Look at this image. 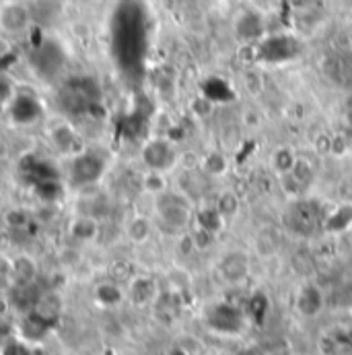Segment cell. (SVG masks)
Here are the masks:
<instances>
[{
  "label": "cell",
  "instance_id": "2",
  "mask_svg": "<svg viewBox=\"0 0 352 355\" xmlns=\"http://www.w3.org/2000/svg\"><path fill=\"white\" fill-rule=\"evenodd\" d=\"M31 25V10L23 2L0 4V31L6 35H21Z\"/></svg>",
  "mask_w": 352,
  "mask_h": 355
},
{
  "label": "cell",
  "instance_id": "19",
  "mask_svg": "<svg viewBox=\"0 0 352 355\" xmlns=\"http://www.w3.org/2000/svg\"><path fill=\"white\" fill-rule=\"evenodd\" d=\"M52 141L56 143V147H58L60 151H68V149H73V145L77 143V137H75V132H73L68 126H58V128H54V132H52Z\"/></svg>",
  "mask_w": 352,
  "mask_h": 355
},
{
  "label": "cell",
  "instance_id": "22",
  "mask_svg": "<svg viewBox=\"0 0 352 355\" xmlns=\"http://www.w3.org/2000/svg\"><path fill=\"white\" fill-rule=\"evenodd\" d=\"M4 221H6V225H8L10 230H23V227L29 223V215H27L23 209H12V211L6 213Z\"/></svg>",
  "mask_w": 352,
  "mask_h": 355
},
{
  "label": "cell",
  "instance_id": "10",
  "mask_svg": "<svg viewBox=\"0 0 352 355\" xmlns=\"http://www.w3.org/2000/svg\"><path fill=\"white\" fill-rule=\"evenodd\" d=\"M151 234H153V223L145 215L132 217L128 221V225H126V236H128V240L132 244H145V242H149Z\"/></svg>",
  "mask_w": 352,
  "mask_h": 355
},
{
  "label": "cell",
  "instance_id": "17",
  "mask_svg": "<svg viewBox=\"0 0 352 355\" xmlns=\"http://www.w3.org/2000/svg\"><path fill=\"white\" fill-rule=\"evenodd\" d=\"M37 114V105L31 97H17L12 105V118L19 122H29Z\"/></svg>",
  "mask_w": 352,
  "mask_h": 355
},
{
  "label": "cell",
  "instance_id": "27",
  "mask_svg": "<svg viewBox=\"0 0 352 355\" xmlns=\"http://www.w3.org/2000/svg\"><path fill=\"white\" fill-rule=\"evenodd\" d=\"M351 316H352V308H351Z\"/></svg>",
  "mask_w": 352,
  "mask_h": 355
},
{
  "label": "cell",
  "instance_id": "1",
  "mask_svg": "<svg viewBox=\"0 0 352 355\" xmlns=\"http://www.w3.org/2000/svg\"><path fill=\"white\" fill-rule=\"evenodd\" d=\"M155 209L163 227L172 230L174 234H183L192 221V198L183 192L165 190L163 194L155 196Z\"/></svg>",
  "mask_w": 352,
  "mask_h": 355
},
{
  "label": "cell",
  "instance_id": "14",
  "mask_svg": "<svg viewBox=\"0 0 352 355\" xmlns=\"http://www.w3.org/2000/svg\"><path fill=\"white\" fill-rule=\"evenodd\" d=\"M155 295V283L147 277H136L130 283V300L138 306L151 302V297Z\"/></svg>",
  "mask_w": 352,
  "mask_h": 355
},
{
  "label": "cell",
  "instance_id": "25",
  "mask_svg": "<svg viewBox=\"0 0 352 355\" xmlns=\"http://www.w3.org/2000/svg\"><path fill=\"white\" fill-rule=\"evenodd\" d=\"M8 300H4V297H0V316L4 314V312H8Z\"/></svg>",
  "mask_w": 352,
  "mask_h": 355
},
{
  "label": "cell",
  "instance_id": "4",
  "mask_svg": "<svg viewBox=\"0 0 352 355\" xmlns=\"http://www.w3.org/2000/svg\"><path fill=\"white\" fill-rule=\"evenodd\" d=\"M71 174H73L75 184H81V186L93 184L103 174V162L97 155H93V153H85V155L77 157V162L73 164V172Z\"/></svg>",
  "mask_w": 352,
  "mask_h": 355
},
{
  "label": "cell",
  "instance_id": "12",
  "mask_svg": "<svg viewBox=\"0 0 352 355\" xmlns=\"http://www.w3.org/2000/svg\"><path fill=\"white\" fill-rule=\"evenodd\" d=\"M71 234H73L77 240L87 242V240L97 238V234H99V223H97V219L91 217V215H81V217H77L75 223L71 225Z\"/></svg>",
  "mask_w": 352,
  "mask_h": 355
},
{
  "label": "cell",
  "instance_id": "23",
  "mask_svg": "<svg viewBox=\"0 0 352 355\" xmlns=\"http://www.w3.org/2000/svg\"><path fill=\"white\" fill-rule=\"evenodd\" d=\"M31 354V347H25L23 343L19 341H6L0 349V355H29Z\"/></svg>",
  "mask_w": 352,
  "mask_h": 355
},
{
  "label": "cell",
  "instance_id": "15",
  "mask_svg": "<svg viewBox=\"0 0 352 355\" xmlns=\"http://www.w3.org/2000/svg\"><path fill=\"white\" fill-rule=\"evenodd\" d=\"M95 300L101 306H118L124 300V293L113 281H105L95 287Z\"/></svg>",
  "mask_w": 352,
  "mask_h": 355
},
{
  "label": "cell",
  "instance_id": "6",
  "mask_svg": "<svg viewBox=\"0 0 352 355\" xmlns=\"http://www.w3.org/2000/svg\"><path fill=\"white\" fill-rule=\"evenodd\" d=\"M200 172L208 178V180L223 178L229 172V159H227V155L223 151H219V149H210V151L202 153Z\"/></svg>",
  "mask_w": 352,
  "mask_h": 355
},
{
  "label": "cell",
  "instance_id": "24",
  "mask_svg": "<svg viewBox=\"0 0 352 355\" xmlns=\"http://www.w3.org/2000/svg\"><path fill=\"white\" fill-rule=\"evenodd\" d=\"M8 95H10V85H8L6 81H2V79H0V101H2V99H6Z\"/></svg>",
  "mask_w": 352,
  "mask_h": 355
},
{
  "label": "cell",
  "instance_id": "18",
  "mask_svg": "<svg viewBox=\"0 0 352 355\" xmlns=\"http://www.w3.org/2000/svg\"><path fill=\"white\" fill-rule=\"evenodd\" d=\"M177 166H179L183 172H200L202 153H198V151H194V149L181 151V153H177Z\"/></svg>",
  "mask_w": 352,
  "mask_h": 355
},
{
  "label": "cell",
  "instance_id": "16",
  "mask_svg": "<svg viewBox=\"0 0 352 355\" xmlns=\"http://www.w3.org/2000/svg\"><path fill=\"white\" fill-rule=\"evenodd\" d=\"M142 188L147 194H151L153 198L163 194L165 190H169V182L165 178V172L161 170H149L145 176H142Z\"/></svg>",
  "mask_w": 352,
  "mask_h": 355
},
{
  "label": "cell",
  "instance_id": "21",
  "mask_svg": "<svg viewBox=\"0 0 352 355\" xmlns=\"http://www.w3.org/2000/svg\"><path fill=\"white\" fill-rule=\"evenodd\" d=\"M290 174L297 178L303 186H307V184H311L313 178H315V168H313L307 159H301V157H299Z\"/></svg>",
  "mask_w": 352,
  "mask_h": 355
},
{
  "label": "cell",
  "instance_id": "3",
  "mask_svg": "<svg viewBox=\"0 0 352 355\" xmlns=\"http://www.w3.org/2000/svg\"><path fill=\"white\" fill-rule=\"evenodd\" d=\"M142 162L147 164L149 170H161L167 172L172 166L177 164V151L169 141L163 139H153L145 145L142 149Z\"/></svg>",
  "mask_w": 352,
  "mask_h": 355
},
{
  "label": "cell",
  "instance_id": "13",
  "mask_svg": "<svg viewBox=\"0 0 352 355\" xmlns=\"http://www.w3.org/2000/svg\"><path fill=\"white\" fill-rule=\"evenodd\" d=\"M216 213L223 219H233L239 211V198L233 190H223L216 194V202H214Z\"/></svg>",
  "mask_w": 352,
  "mask_h": 355
},
{
  "label": "cell",
  "instance_id": "8",
  "mask_svg": "<svg viewBox=\"0 0 352 355\" xmlns=\"http://www.w3.org/2000/svg\"><path fill=\"white\" fill-rule=\"evenodd\" d=\"M50 324H52V322H48V320L41 318L39 314H35L33 310H29V314H27V316L23 318V322H21V333H23V337H25L27 341L39 343V341L48 335Z\"/></svg>",
  "mask_w": 352,
  "mask_h": 355
},
{
  "label": "cell",
  "instance_id": "5",
  "mask_svg": "<svg viewBox=\"0 0 352 355\" xmlns=\"http://www.w3.org/2000/svg\"><path fill=\"white\" fill-rule=\"evenodd\" d=\"M62 310H64V304L56 291H41L33 304V312L46 318L48 322H56L62 316Z\"/></svg>",
  "mask_w": 352,
  "mask_h": 355
},
{
  "label": "cell",
  "instance_id": "20",
  "mask_svg": "<svg viewBox=\"0 0 352 355\" xmlns=\"http://www.w3.org/2000/svg\"><path fill=\"white\" fill-rule=\"evenodd\" d=\"M278 182H280V188H282V192L286 194V196H290V198H297V196H301L303 194V190H305V186L297 180V178L293 176L290 172L288 174H282V176H278Z\"/></svg>",
  "mask_w": 352,
  "mask_h": 355
},
{
  "label": "cell",
  "instance_id": "7",
  "mask_svg": "<svg viewBox=\"0 0 352 355\" xmlns=\"http://www.w3.org/2000/svg\"><path fill=\"white\" fill-rule=\"evenodd\" d=\"M248 270H250V265H248V259L241 254V252H231L223 259L221 263V272L227 281L231 283H239L248 277Z\"/></svg>",
  "mask_w": 352,
  "mask_h": 355
},
{
  "label": "cell",
  "instance_id": "9",
  "mask_svg": "<svg viewBox=\"0 0 352 355\" xmlns=\"http://www.w3.org/2000/svg\"><path fill=\"white\" fill-rule=\"evenodd\" d=\"M10 277L17 285H31L37 277V265L31 257L21 254L10 263Z\"/></svg>",
  "mask_w": 352,
  "mask_h": 355
},
{
  "label": "cell",
  "instance_id": "26",
  "mask_svg": "<svg viewBox=\"0 0 352 355\" xmlns=\"http://www.w3.org/2000/svg\"><path fill=\"white\" fill-rule=\"evenodd\" d=\"M4 151H6V149H4V145H2V143H0V157H2V155H4Z\"/></svg>",
  "mask_w": 352,
  "mask_h": 355
},
{
  "label": "cell",
  "instance_id": "11",
  "mask_svg": "<svg viewBox=\"0 0 352 355\" xmlns=\"http://www.w3.org/2000/svg\"><path fill=\"white\" fill-rule=\"evenodd\" d=\"M297 159H299V155L290 147H276L270 155V166L276 172V176H282V174L293 172Z\"/></svg>",
  "mask_w": 352,
  "mask_h": 355
}]
</instances>
